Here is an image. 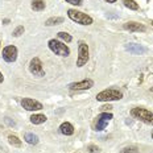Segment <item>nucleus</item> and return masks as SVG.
Returning <instances> with one entry per match:
<instances>
[{
	"mask_svg": "<svg viewBox=\"0 0 153 153\" xmlns=\"http://www.w3.org/2000/svg\"><path fill=\"white\" fill-rule=\"evenodd\" d=\"M123 1H124V5H126L127 8L133 9V11L139 9V4H137L136 1H133V0H123Z\"/></svg>",
	"mask_w": 153,
	"mask_h": 153,
	"instance_id": "obj_18",
	"label": "nucleus"
},
{
	"mask_svg": "<svg viewBox=\"0 0 153 153\" xmlns=\"http://www.w3.org/2000/svg\"><path fill=\"white\" fill-rule=\"evenodd\" d=\"M110 108H112V107H111V106H103V107H102V110L106 111V110H110Z\"/></svg>",
	"mask_w": 153,
	"mask_h": 153,
	"instance_id": "obj_25",
	"label": "nucleus"
},
{
	"mask_svg": "<svg viewBox=\"0 0 153 153\" xmlns=\"http://www.w3.org/2000/svg\"><path fill=\"white\" fill-rule=\"evenodd\" d=\"M151 91H152V92H153V87H152V88H151Z\"/></svg>",
	"mask_w": 153,
	"mask_h": 153,
	"instance_id": "obj_28",
	"label": "nucleus"
},
{
	"mask_svg": "<svg viewBox=\"0 0 153 153\" xmlns=\"http://www.w3.org/2000/svg\"><path fill=\"white\" fill-rule=\"evenodd\" d=\"M8 140H9V144H12L13 146H21V141L19 140V137H16V136L9 135L8 136Z\"/></svg>",
	"mask_w": 153,
	"mask_h": 153,
	"instance_id": "obj_19",
	"label": "nucleus"
},
{
	"mask_svg": "<svg viewBox=\"0 0 153 153\" xmlns=\"http://www.w3.org/2000/svg\"><path fill=\"white\" fill-rule=\"evenodd\" d=\"M122 153H139V149L136 146H126L123 148Z\"/></svg>",
	"mask_w": 153,
	"mask_h": 153,
	"instance_id": "obj_21",
	"label": "nucleus"
},
{
	"mask_svg": "<svg viewBox=\"0 0 153 153\" xmlns=\"http://www.w3.org/2000/svg\"><path fill=\"white\" fill-rule=\"evenodd\" d=\"M3 79H4V76H3V74H1V73H0V83H1V82H3Z\"/></svg>",
	"mask_w": 153,
	"mask_h": 153,
	"instance_id": "obj_26",
	"label": "nucleus"
},
{
	"mask_svg": "<svg viewBox=\"0 0 153 153\" xmlns=\"http://www.w3.org/2000/svg\"><path fill=\"white\" fill-rule=\"evenodd\" d=\"M66 3H70L73 5H82V0H66Z\"/></svg>",
	"mask_w": 153,
	"mask_h": 153,
	"instance_id": "obj_24",
	"label": "nucleus"
},
{
	"mask_svg": "<svg viewBox=\"0 0 153 153\" xmlns=\"http://www.w3.org/2000/svg\"><path fill=\"white\" fill-rule=\"evenodd\" d=\"M152 25H153V21H152Z\"/></svg>",
	"mask_w": 153,
	"mask_h": 153,
	"instance_id": "obj_30",
	"label": "nucleus"
},
{
	"mask_svg": "<svg viewBox=\"0 0 153 153\" xmlns=\"http://www.w3.org/2000/svg\"><path fill=\"white\" fill-rule=\"evenodd\" d=\"M87 151L90 153H97V152H99V148H98V146H95V145H88L87 146Z\"/></svg>",
	"mask_w": 153,
	"mask_h": 153,
	"instance_id": "obj_23",
	"label": "nucleus"
},
{
	"mask_svg": "<svg viewBox=\"0 0 153 153\" xmlns=\"http://www.w3.org/2000/svg\"><path fill=\"white\" fill-rule=\"evenodd\" d=\"M21 106H23L27 111H38V110H42V104L40 102L30 99V98H24L21 100Z\"/></svg>",
	"mask_w": 153,
	"mask_h": 153,
	"instance_id": "obj_8",
	"label": "nucleus"
},
{
	"mask_svg": "<svg viewBox=\"0 0 153 153\" xmlns=\"http://www.w3.org/2000/svg\"><path fill=\"white\" fill-rule=\"evenodd\" d=\"M3 58L7 62H15L17 58V49L13 45H9L3 49Z\"/></svg>",
	"mask_w": 153,
	"mask_h": 153,
	"instance_id": "obj_9",
	"label": "nucleus"
},
{
	"mask_svg": "<svg viewBox=\"0 0 153 153\" xmlns=\"http://www.w3.org/2000/svg\"><path fill=\"white\" fill-rule=\"evenodd\" d=\"M30 122L33 124H42V123L46 122V116H45V115H41V114L32 115V116H30Z\"/></svg>",
	"mask_w": 153,
	"mask_h": 153,
	"instance_id": "obj_14",
	"label": "nucleus"
},
{
	"mask_svg": "<svg viewBox=\"0 0 153 153\" xmlns=\"http://www.w3.org/2000/svg\"><path fill=\"white\" fill-rule=\"evenodd\" d=\"M88 61V45L85 41H79L78 44V58H76V66L82 68Z\"/></svg>",
	"mask_w": 153,
	"mask_h": 153,
	"instance_id": "obj_5",
	"label": "nucleus"
},
{
	"mask_svg": "<svg viewBox=\"0 0 153 153\" xmlns=\"http://www.w3.org/2000/svg\"><path fill=\"white\" fill-rule=\"evenodd\" d=\"M111 119H112V114H110V112H102L99 116H98L95 129H97V131H103L107 127V124L110 123Z\"/></svg>",
	"mask_w": 153,
	"mask_h": 153,
	"instance_id": "obj_7",
	"label": "nucleus"
},
{
	"mask_svg": "<svg viewBox=\"0 0 153 153\" xmlns=\"http://www.w3.org/2000/svg\"><path fill=\"white\" fill-rule=\"evenodd\" d=\"M45 8V1L44 0H33L32 1V9L33 11H42Z\"/></svg>",
	"mask_w": 153,
	"mask_h": 153,
	"instance_id": "obj_16",
	"label": "nucleus"
},
{
	"mask_svg": "<svg viewBox=\"0 0 153 153\" xmlns=\"http://www.w3.org/2000/svg\"><path fill=\"white\" fill-rule=\"evenodd\" d=\"M123 28L126 30H129V32H145L146 30L145 25H143L140 23H136V21H129V23H126L123 25Z\"/></svg>",
	"mask_w": 153,
	"mask_h": 153,
	"instance_id": "obj_12",
	"label": "nucleus"
},
{
	"mask_svg": "<svg viewBox=\"0 0 153 153\" xmlns=\"http://www.w3.org/2000/svg\"><path fill=\"white\" fill-rule=\"evenodd\" d=\"M57 36H58V38H61L62 41H65V42H70V41L73 40L71 36H70L69 33H66V32H59Z\"/></svg>",
	"mask_w": 153,
	"mask_h": 153,
	"instance_id": "obj_20",
	"label": "nucleus"
},
{
	"mask_svg": "<svg viewBox=\"0 0 153 153\" xmlns=\"http://www.w3.org/2000/svg\"><path fill=\"white\" fill-rule=\"evenodd\" d=\"M123 98L122 91L116 88H106L97 95V100L99 102H111V100H120Z\"/></svg>",
	"mask_w": 153,
	"mask_h": 153,
	"instance_id": "obj_2",
	"label": "nucleus"
},
{
	"mask_svg": "<svg viewBox=\"0 0 153 153\" xmlns=\"http://www.w3.org/2000/svg\"><path fill=\"white\" fill-rule=\"evenodd\" d=\"M24 140L28 143V144H30V145L38 144V137L34 135V133H25V135H24Z\"/></svg>",
	"mask_w": 153,
	"mask_h": 153,
	"instance_id": "obj_15",
	"label": "nucleus"
},
{
	"mask_svg": "<svg viewBox=\"0 0 153 153\" xmlns=\"http://www.w3.org/2000/svg\"><path fill=\"white\" fill-rule=\"evenodd\" d=\"M152 139H153V133H152Z\"/></svg>",
	"mask_w": 153,
	"mask_h": 153,
	"instance_id": "obj_29",
	"label": "nucleus"
},
{
	"mask_svg": "<svg viewBox=\"0 0 153 153\" xmlns=\"http://www.w3.org/2000/svg\"><path fill=\"white\" fill-rule=\"evenodd\" d=\"M68 16L73 21L81 24V25H90L92 24V17L88 16L87 13H83V12L75 11V9H69L68 11Z\"/></svg>",
	"mask_w": 153,
	"mask_h": 153,
	"instance_id": "obj_3",
	"label": "nucleus"
},
{
	"mask_svg": "<svg viewBox=\"0 0 153 153\" xmlns=\"http://www.w3.org/2000/svg\"><path fill=\"white\" fill-rule=\"evenodd\" d=\"M59 131H61L62 135L70 136V135H73V133H74V127H73L70 123L66 122V123H62L61 124V127H59Z\"/></svg>",
	"mask_w": 153,
	"mask_h": 153,
	"instance_id": "obj_13",
	"label": "nucleus"
},
{
	"mask_svg": "<svg viewBox=\"0 0 153 153\" xmlns=\"http://www.w3.org/2000/svg\"><path fill=\"white\" fill-rule=\"evenodd\" d=\"M23 33H24V27H17L13 30V33H12V34H13L15 37H19V36H21Z\"/></svg>",
	"mask_w": 153,
	"mask_h": 153,
	"instance_id": "obj_22",
	"label": "nucleus"
},
{
	"mask_svg": "<svg viewBox=\"0 0 153 153\" xmlns=\"http://www.w3.org/2000/svg\"><path fill=\"white\" fill-rule=\"evenodd\" d=\"M126 50L129 52L131 54H136V56H140V54H145L148 52V49L144 48L143 45H139V44H135V42H129L126 45Z\"/></svg>",
	"mask_w": 153,
	"mask_h": 153,
	"instance_id": "obj_10",
	"label": "nucleus"
},
{
	"mask_svg": "<svg viewBox=\"0 0 153 153\" xmlns=\"http://www.w3.org/2000/svg\"><path fill=\"white\" fill-rule=\"evenodd\" d=\"M48 45H49V49L52 50L53 53H56L57 56H59V57H68L70 54L69 46L65 45V44L61 42V41L50 40L49 42H48Z\"/></svg>",
	"mask_w": 153,
	"mask_h": 153,
	"instance_id": "obj_4",
	"label": "nucleus"
},
{
	"mask_svg": "<svg viewBox=\"0 0 153 153\" xmlns=\"http://www.w3.org/2000/svg\"><path fill=\"white\" fill-rule=\"evenodd\" d=\"M92 86H94V82H92L91 79H85V81L75 82V83L69 85V88L70 90H88Z\"/></svg>",
	"mask_w": 153,
	"mask_h": 153,
	"instance_id": "obj_11",
	"label": "nucleus"
},
{
	"mask_svg": "<svg viewBox=\"0 0 153 153\" xmlns=\"http://www.w3.org/2000/svg\"><path fill=\"white\" fill-rule=\"evenodd\" d=\"M29 71H30L34 76H38V78H41V76L45 75V71H44L42 63H41L40 58L34 57V58L30 59V62H29Z\"/></svg>",
	"mask_w": 153,
	"mask_h": 153,
	"instance_id": "obj_6",
	"label": "nucleus"
},
{
	"mask_svg": "<svg viewBox=\"0 0 153 153\" xmlns=\"http://www.w3.org/2000/svg\"><path fill=\"white\" fill-rule=\"evenodd\" d=\"M104 1H107V3H115L116 0H104Z\"/></svg>",
	"mask_w": 153,
	"mask_h": 153,
	"instance_id": "obj_27",
	"label": "nucleus"
},
{
	"mask_svg": "<svg viewBox=\"0 0 153 153\" xmlns=\"http://www.w3.org/2000/svg\"><path fill=\"white\" fill-rule=\"evenodd\" d=\"M131 115H132L135 119L140 120V122L149 124V126H153V114L151 111L145 110V108L141 107H135L131 110Z\"/></svg>",
	"mask_w": 153,
	"mask_h": 153,
	"instance_id": "obj_1",
	"label": "nucleus"
},
{
	"mask_svg": "<svg viewBox=\"0 0 153 153\" xmlns=\"http://www.w3.org/2000/svg\"><path fill=\"white\" fill-rule=\"evenodd\" d=\"M63 23V17H52L49 20H46L45 25L48 27H53V25H58V24H62Z\"/></svg>",
	"mask_w": 153,
	"mask_h": 153,
	"instance_id": "obj_17",
	"label": "nucleus"
}]
</instances>
